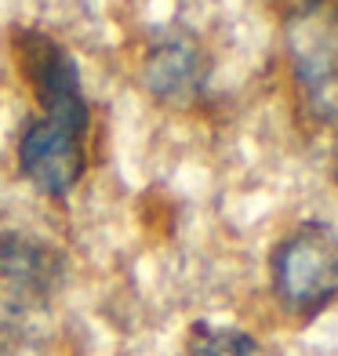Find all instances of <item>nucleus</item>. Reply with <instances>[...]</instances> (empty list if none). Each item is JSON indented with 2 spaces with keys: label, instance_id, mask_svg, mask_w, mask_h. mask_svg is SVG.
Segmentation results:
<instances>
[{
  "label": "nucleus",
  "instance_id": "1",
  "mask_svg": "<svg viewBox=\"0 0 338 356\" xmlns=\"http://www.w3.org/2000/svg\"><path fill=\"white\" fill-rule=\"evenodd\" d=\"M273 295L291 316L309 320L338 298V233L328 222H302L269 258Z\"/></svg>",
  "mask_w": 338,
  "mask_h": 356
},
{
  "label": "nucleus",
  "instance_id": "2",
  "mask_svg": "<svg viewBox=\"0 0 338 356\" xmlns=\"http://www.w3.org/2000/svg\"><path fill=\"white\" fill-rule=\"evenodd\" d=\"M15 58L19 70L26 76V84L33 88V95L44 106V117L73 124L80 131H88V102H84V88H80V70L77 58L62 47L58 40H51L47 33L26 29L15 40Z\"/></svg>",
  "mask_w": 338,
  "mask_h": 356
},
{
  "label": "nucleus",
  "instance_id": "3",
  "mask_svg": "<svg viewBox=\"0 0 338 356\" xmlns=\"http://www.w3.org/2000/svg\"><path fill=\"white\" fill-rule=\"evenodd\" d=\"M84 135L73 124H62L51 117L33 120L19 138V171L29 186H37L47 197H66L84 178L88 153Z\"/></svg>",
  "mask_w": 338,
  "mask_h": 356
},
{
  "label": "nucleus",
  "instance_id": "4",
  "mask_svg": "<svg viewBox=\"0 0 338 356\" xmlns=\"http://www.w3.org/2000/svg\"><path fill=\"white\" fill-rule=\"evenodd\" d=\"M0 280L47 302L66 284V254L33 233L0 229Z\"/></svg>",
  "mask_w": 338,
  "mask_h": 356
},
{
  "label": "nucleus",
  "instance_id": "5",
  "mask_svg": "<svg viewBox=\"0 0 338 356\" xmlns=\"http://www.w3.org/2000/svg\"><path fill=\"white\" fill-rule=\"evenodd\" d=\"M142 80H146V88L156 95V99L175 102V106L189 102L204 84L200 47L189 37L156 40L146 51V62H142Z\"/></svg>",
  "mask_w": 338,
  "mask_h": 356
},
{
  "label": "nucleus",
  "instance_id": "6",
  "mask_svg": "<svg viewBox=\"0 0 338 356\" xmlns=\"http://www.w3.org/2000/svg\"><path fill=\"white\" fill-rule=\"evenodd\" d=\"M295 70L305 91L320 99L324 88L338 76V37L324 19H305L295 40Z\"/></svg>",
  "mask_w": 338,
  "mask_h": 356
},
{
  "label": "nucleus",
  "instance_id": "7",
  "mask_svg": "<svg viewBox=\"0 0 338 356\" xmlns=\"http://www.w3.org/2000/svg\"><path fill=\"white\" fill-rule=\"evenodd\" d=\"M44 298L0 280V356H19L37 334V316L44 309Z\"/></svg>",
  "mask_w": 338,
  "mask_h": 356
},
{
  "label": "nucleus",
  "instance_id": "8",
  "mask_svg": "<svg viewBox=\"0 0 338 356\" xmlns=\"http://www.w3.org/2000/svg\"><path fill=\"white\" fill-rule=\"evenodd\" d=\"M186 356H269L255 334L240 327H218V323H193Z\"/></svg>",
  "mask_w": 338,
  "mask_h": 356
}]
</instances>
